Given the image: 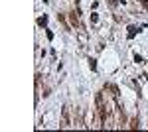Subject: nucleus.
Here are the masks:
<instances>
[{"label": "nucleus", "mask_w": 148, "mask_h": 132, "mask_svg": "<svg viewBox=\"0 0 148 132\" xmlns=\"http://www.w3.org/2000/svg\"><path fill=\"white\" fill-rule=\"evenodd\" d=\"M71 24H73V26H77V28H79V22H77V16H75V14H71Z\"/></svg>", "instance_id": "1"}, {"label": "nucleus", "mask_w": 148, "mask_h": 132, "mask_svg": "<svg viewBox=\"0 0 148 132\" xmlns=\"http://www.w3.org/2000/svg\"><path fill=\"white\" fill-rule=\"evenodd\" d=\"M136 36V28H128V38H134Z\"/></svg>", "instance_id": "2"}, {"label": "nucleus", "mask_w": 148, "mask_h": 132, "mask_svg": "<svg viewBox=\"0 0 148 132\" xmlns=\"http://www.w3.org/2000/svg\"><path fill=\"white\" fill-rule=\"evenodd\" d=\"M38 24H40V26H46V24H47V18H46V16H44V18H38Z\"/></svg>", "instance_id": "3"}, {"label": "nucleus", "mask_w": 148, "mask_h": 132, "mask_svg": "<svg viewBox=\"0 0 148 132\" xmlns=\"http://www.w3.org/2000/svg\"><path fill=\"white\" fill-rule=\"evenodd\" d=\"M97 20H99V18H97V14H91V22L97 24Z\"/></svg>", "instance_id": "4"}, {"label": "nucleus", "mask_w": 148, "mask_h": 132, "mask_svg": "<svg viewBox=\"0 0 148 132\" xmlns=\"http://www.w3.org/2000/svg\"><path fill=\"white\" fill-rule=\"evenodd\" d=\"M140 4H144V6H148V0H138Z\"/></svg>", "instance_id": "5"}]
</instances>
